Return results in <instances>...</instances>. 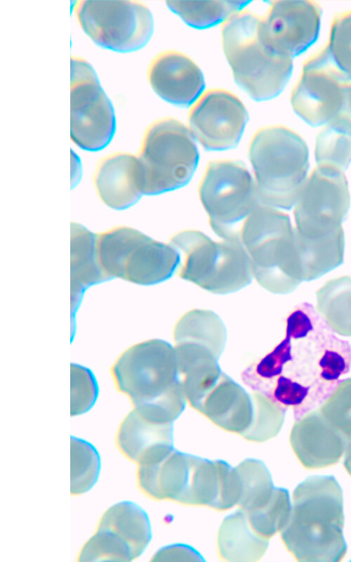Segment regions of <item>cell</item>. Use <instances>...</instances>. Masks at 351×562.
<instances>
[{
    "mask_svg": "<svg viewBox=\"0 0 351 562\" xmlns=\"http://www.w3.org/2000/svg\"><path fill=\"white\" fill-rule=\"evenodd\" d=\"M333 332L312 306L300 304L286 319L284 339L244 371L243 381L303 412L323 401L350 368L351 347Z\"/></svg>",
    "mask_w": 351,
    "mask_h": 562,
    "instance_id": "6da1fadb",
    "label": "cell"
},
{
    "mask_svg": "<svg viewBox=\"0 0 351 562\" xmlns=\"http://www.w3.org/2000/svg\"><path fill=\"white\" fill-rule=\"evenodd\" d=\"M116 388L145 417L171 422L187 400L177 355L169 343L150 339L131 346L111 367Z\"/></svg>",
    "mask_w": 351,
    "mask_h": 562,
    "instance_id": "7a4b0ae2",
    "label": "cell"
},
{
    "mask_svg": "<svg viewBox=\"0 0 351 562\" xmlns=\"http://www.w3.org/2000/svg\"><path fill=\"white\" fill-rule=\"evenodd\" d=\"M282 528L285 546L298 561L337 562L346 554L343 493L331 476H315L296 488Z\"/></svg>",
    "mask_w": 351,
    "mask_h": 562,
    "instance_id": "3957f363",
    "label": "cell"
},
{
    "mask_svg": "<svg viewBox=\"0 0 351 562\" xmlns=\"http://www.w3.org/2000/svg\"><path fill=\"white\" fill-rule=\"evenodd\" d=\"M261 18L243 10L222 25L225 55L237 84L253 100L278 96L288 83L293 59L270 48L261 37Z\"/></svg>",
    "mask_w": 351,
    "mask_h": 562,
    "instance_id": "277c9868",
    "label": "cell"
},
{
    "mask_svg": "<svg viewBox=\"0 0 351 562\" xmlns=\"http://www.w3.org/2000/svg\"><path fill=\"white\" fill-rule=\"evenodd\" d=\"M248 153L260 202L276 209L293 207L307 177L304 139L287 126H265L253 136Z\"/></svg>",
    "mask_w": 351,
    "mask_h": 562,
    "instance_id": "5b68a950",
    "label": "cell"
},
{
    "mask_svg": "<svg viewBox=\"0 0 351 562\" xmlns=\"http://www.w3.org/2000/svg\"><path fill=\"white\" fill-rule=\"evenodd\" d=\"M240 241L259 285L288 294L303 281L295 238L287 214L260 204L244 223Z\"/></svg>",
    "mask_w": 351,
    "mask_h": 562,
    "instance_id": "8992f818",
    "label": "cell"
},
{
    "mask_svg": "<svg viewBox=\"0 0 351 562\" xmlns=\"http://www.w3.org/2000/svg\"><path fill=\"white\" fill-rule=\"evenodd\" d=\"M169 244L183 256L179 276L210 292H236L253 277L249 258L239 240L216 242L199 230L187 229L174 234Z\"/></svg>",
    "mask_w": 351,
    "mask_h": 562,
    "instance_id": "52a82bcc",
    "label": "cell"
},
{
    "mask_svg": "<svg viewBox=\"0 0 351 562\" xmlns=\"http://www.w3.org/2000/svg\"><path fill=\"white\" fill-rule=\"evenodd\" d=\"M137 157L144 195H158L185 185L199 161L188 127L173 117L158 119L148 126Z\"/></svg>",
    "mask_w": 351,
    "mask_h": 562,
    "instance_id": "ba28073f",
    "label": "cell"
},
{
    "mask_svg": "<svg viewBox=\"0 0 351 562\" xmlns=\"http://www.w3.org/2000/svg\"><path fill=\"white\" fill-rule=\"evenodd\" d=\"M199 195L212 230L224 240L240 241L244 223L261 204L255 180L241 162L234 159L210 162Z\"/></svg>",
    "mask_w": 351,
    "mask_h": 562,
    "instance_id": "9c48e42d",
    "label": "cell"
},
{
    "mask_svg": "<svg viewBox=\"0 0 351 562\" xmlns=\"http://www.w3.org/2000/svg\"><path fill=\"white\" fill-rule=\"evenodd\" d=\"M74 12L85 33L98 46L113 51H138L152 35V15L138 1L81 0Z\"/></svg>",
    "mask_w": 351,
    "mask_h": 562,
    "instance_id": "30bf717a",
    "label": "cell"
},
{
    "mask_svg": "<svg viewBox=\"0 0 351 562\" xmlns=\"http://www.w3.org/2000/svg\"><path fill=\"white\" fill-rule=\"evenodd\" d=\"M116 119L112 103L92 66L78 61L71 67L70 137L80 148L95 152L114 137Z\"/></svg>",
    "mask_w": 351,
    "mask_h": 562,
    "instance_id": "8fae6325",
    "label": "cell"
},
{
    "mask_svg": "<svg viewBox=\"0 0 351 562\" xmlns=\"http://www.w3.org/2000/svg\"><path fill=\"white\" fill-rule=\"evenodd\" d=\"M182 377L187 400L211 421L233 429L251 424L252 396L223 373L218 362L194 368Z\"/></svg>",
    "mask_w": 351,
    "mask_h": 562,
    "instance_id": "7c38bea8",
    "label": "cell"
},
{
    "mask_svg": "<svg viewBox=\"0 0 351 562\" xmlns=\"http://www.w3.org/2000/svg\"><path fill=\"white\" fill-rule=\"evenodd\" d=\"M350 79L334 64L324 46L303 64L291 93L294 112L311 126L329 124L341 107Z\"/></svg>",
    "mask_w": 351,
    "mask_h": 562,
    "instance_id": "4fadbf2b",
    "label": "cell"
},
{
    "mask_svg": "<svg viewBox=\"0 0 351 562\" xmlns=\"http://www.w3.org/2000/svg\"><path fill=\"white\" fill-rule=\"evenodd\" d=\"M350 207V194L343 171L317 166L307 176L294 204L296 229L314 235L341 226Z\"/></svg>",
    "mask_w": 351,
    "mask_h": 562,
    "instance_id": "5bb4252c",
    "label": "cell"
},
{
    "mask_svg": "<svg viewBox=\"0 0 351 562\" xmlns=\"http://www.w3.org/2000/svg\"><path fill=\"white\" fill-rule=\"evenodd\" d=\"M249 119L247 110L233 93L210 89L192 105L188 129L192 136L208 150H224L239 143Z\"/></svg>",
    "mask_w": 351,
    "mask_h": 562,
    "instance_id": "9a60e30c",
    "label": "cell"
},
{
    "mask_svg": "<svg viewBox=\"0 0 351 562\" xmlns=\"http://www.w3.org/2000/svg\"><path fill=\"white\" fill-rule=\"evenodd\" d=\"M322 9L313 1H274L261 18L260 30L265 44L275 52L293 58L317 40Z\"/></svg>",
    "mask_w": 351,
    "mask_h": 562,
    "instance_id": "2e32d148",
    "label": "cell"
},
{
    "mask_svg": "<svg viewBox=\"0 0 351 562\" xmlns=\"http://www.w3.org/2000/svg\"><path fill=\"white\" fill-rule=\"evenodd\" d=\"M147 79L160 98L181 107L193 105L205 86L199 66L189 56L176 51L156 55L149 65Z\"/></svg>",
    "mask_w": 351,
    "mask_h": 562,
    "instance_id": "e0dca14e",
    "label": "cell"
},
{
    "mask_svg": "<svg viewBox=\"0 0 351 562\" xmlns=\"http://www.w3.org/2000/svg\"><path fill=\"white\" fill-rule=\"evenodd\" d=\"M290 442L297 458L305 469H319L336 464L350 440L317 409L296 422Z\"/></svg>",
    "mask_w": 351,
    "mask_h": 562,
    "instance_id": "ac0fdd59",
    "label": "cell"
},
{
    "mask_svg": "<svg viewBox=\"0 0 351 562\" xmlns=\"http://www.w3.org/2000/svg\"><path fill=\"white\" fill-rule=\"evenodd\" d=\"M137 155L115 152L100 160L93 184L101 201L110 208H129L143 195L140 183Z\"/></svg>",
    "mask_w": 351,
    "mask_h": 562,
    "instance_id": "d6986e66",
    "label": "cell"
},
{
    "mask_svg": "<svg viewBox=\"0 0 351 562\" xmlns=\"http://www.w3.org/2000/svg\"><path fill=\"white\" fill-rule=\"evenodd\" d=\"M171 422L152 420L133 408L120 423L116 435L119 451L138 465L160 462L167 454L165 436Z\"/></svg>",
    "mask_w": 351,
    "mask_h": 562,
    "instance_id": "ffe728a7",
    "label": "cell"
},
{
    "mask_svg": "<svg viewBox=\"0 0 351 562\" xmlns=\"http://www.w3.org/2000/svg\"><path fill=\"white\" fill-rule=\"evenodd\" d=\"M180 263L176 248L144 234L128 257L123 280L140 285L158 284L171 277Z\"/></svg>",
    "mask_w": 351,
    "mask_h": 562,
    "instance_id": "44dd1931",
    "label": "cell"
},
{
    "mask_svg": "<svg viewBox=\"0 0 351 562\" xmlns=\"http://www.w3.org/2000/svg\"><path fill=\"white\" fill-rule=\"evenodd\" d=\"M98 254L97 233L72 222L70 236V295L72 311L86 288L110 280Z\"/></svg>",
    "mask_w": 351,
    "mask_h": 562,
    "instance_id": "7402d4cb",
    "label": "cell"
},
{
    "mask_svg": "<svg viewBox=\"0 0 351 562\" xmlns=\"http://www.w3.org/2000/svg\"><path fill=\"white\" fill-rule=\"evenodd\" d=\"M294 230L303 281L317 279L343 263L345 237L342 226L315 235L302 234L295 227Z\"/></svg>",
    "mask_w": 351,
    "mask_h": 562,
    "instance_id": "603a6c76",
    "label": "cell"
},
{
    "mask_svg": "<svg viewBox=\"0 0 351 562\" xmlns=\"http://www.w3.org/2000/svg\"><path fill=\"white\" fill-rule=\"evenodd\" d=\"M173 336L175 345L185 344L206 349L219 358L225 347L226 330L215 313L194 309L178 319Z\"/></svg>",
    "mask_w": 351,
    "mask_h": 562,
    "instance_id": "cb8c5ba5",
    "label": "cell"
},
{
    "mask_svg": "<svg viewBox=\"0 0 351 562\" xmlns=\"http://www.w3.org/2000/svg\"><path fill=\"white\" fill-rule=\"evenodd\" d=\"M97 528L109 529L121 537L130 546L135 558L143 552L150 539L147 515L130 501L118 502L107 509Z\"/></svg>",
    "mask_w": 351,
    "mask_h": 562,
    "instance_id": "d4e9b609",
    "label": "cell"
},
{
    "mask_svg": "<svg viewBox=\"0 0 351 562\" xmlns=\"http://www.w3.org/2000/svg\"><path fill=\"white\" fill-rule=\"evenodd\" d=\"M317 311L334 332L351 336V277L327 281L316 292Z\"/></svg>",
    "mask_w": 351,
    "mask_h": 562,
    "instance_id": "484cf974",
    "label": "cell"
},
{
    "mask_svg": "<svg viewBox=\"0 0 351 562\" xmlns=\"http://www.w3.org/2000/svg\"><path fill=\"white\" fill-rule=\"evenodd\" d=\"M249 1H168L167 6L186 24L206 29L224 23L241 12Z\"/></svg>",
    "mask_w": 351,
    "mask_h": 562,
    "instance_id": "4316f807",
    "label": "cell"
},
{
    "mask_svg": "<svg viewBox=\"0 0 351 562\" xmlns=\"http://www.w3.org/2000/svg\"><path fill=\"white\" fill-rule=\"evenodd\" d=\"M143 235L136 229L123 226L97 233L100 263L110 279H123L127 259Z\"/></svg>",
    "mask_w": 351,
    "mask_h": 562,
    "instance_id": "83f0119b",
    "label": "cell"
},
{
    "mask_svg": "<svg viewBox=\"0 0 351 562\" xmlns=\"http://www.w3.org/2000/svg\"><path fill=\"white\" fill-rule=\"evenodd\" d=\"M100 458L93 445L84 439L71 437L70 493L80 495L90 490L100 471Z\"/></svg>",
    "mask_w": 351,
    "mask_h": 562,
    "instance_id": "f1b7e54d",
    "label": "cell"
},
{
    "mask_svg": "<svg viewBox=\"0 0 351 562\" xmlns=\"http://www.w3.org/2000/svg\"><path fill=\"white\" fill-rule=\"evenodd\" d=\"M135 559L130 546L113 531L97 528L81 547L78 561L128 562Z\"/></svg>",
    "mask_w": 351,
    "mask_h": 562,
    "instance_id": "f546056e",
    "label": "cell"
},
{
    "mask_svg": "<svg viewBox=\"0 0 351 562\" xmlns=\"http://www.w3.org/2000/svg\"><path fill=\"white\" fill-rule=\"evenodd\" d=\"M314 157L317 166L343 171L351 162V135L324 126L316 138Z\"/></svg>",
    "mask_w": 351,
    "mask_h": 562,
    "instance_id": "4dcf8cb0",
    "label": "cell"
},
{
    "mask_svg": "<svg viewBox=\"0 0 351 562\" xmlns=\"http://www.w3.org/2000/svg\"><path fill=\"white\" fill-rule=\"evenodd\" d=\"M318 410L345 437L351 440V378L339 381Z\"/></svg>",
    "mask_w": 351,
    "mask_h": 562,
    "instance_id": "1f68e13d",
    "label": "cell"
},
{
    "mask_svg": "<svg viewBox=\"0 0 351 562\" xmlns=\"http://www.w3.org/2000/svg\"><path fill=\"white\" fill-rule=\"evenodd\" d=\"M325 47L337 67L351 78V9L333 19Z\"/></svg>",
    "mask_w": 351,
    "mask_h": 562,
    "instance_id": "d6a6232c",
    "label": "cell"
},
{
    "mask_svg": "<svg viewBox=\"0 0 351 562\" xmlns=\"http://www.w3.org/2000/svg\"><path fill=\"white\" fill-rule=\"evenodd\" d=\"M70 385V414H84L96 401L98 393L96 379L88 368L71 364Z\"/></svg>",
    "mask_w": 351,
    "mask_h": 562,
    "instance_id": "836d02e7",
    "label": "cell"
},
{
    "mask_svg": "<svg viewBox=\"0 0 351 562\" xmlns=\"http://www.w3.org/2000/svg\"><path fill=\"white\" fill-rule=\"evenodd\" d=\"M327 125L351 135V79L345 86L343 100L338 112Z\"/></svg>",
    "mask_w": 351,
    "mask_h": 562,
    "instance_id": "e575fe53",
    "label": "cell"
},
{
    "mask_svg": "<svg viewBox=\"0 0 351 562\" xmlns=\"http://www.w3.org/2000/svg\"><path fill=\"white\" fill-rule=\"evenodd\" d=\"M344 466L347 472L351 476V442L348 443L345 449Z\"/></svg>",
    "mask_w": 351,
    "mask_h": 562,
    "instance_id": "d590c367",
    "label": "cell"
}]
</instances>
